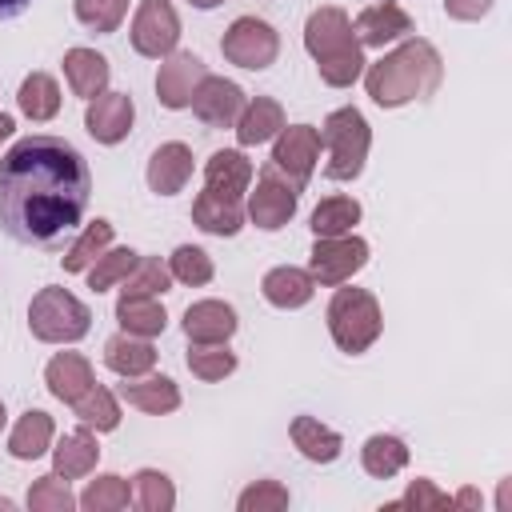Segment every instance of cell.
I'll return each mask as SVG.
<instances>
[{"label":"cell","instance_id":"1","mask_svg":"<svg viewBox=\"0 0 512 512\" xmlns=\"http://www.w3.org/2000/svg\"><path fill=\"white\" fill-rule=\"evenodd\" d=\"M88 160L60 136H24L0 156V232L28 248H60L88 212Z\"/></svg>","mask_w":512,"mask_h":512},{"label":"cell","instance_id":"2","mask_svg":"<svg viewBox=\"0 0 512 512\" xmlns=\"http://www.w3.org/2000/svg\"><path fill=\"white\" fill-rule=\"evenodd\" d=\"M444 80V60L428 40H404L396 52L380 56L364 72V88L380 108H400L412 100H428Z\"/></svg>","mask_w":512,"mask_h":512},{"label":"cell","instance_id":"3","mask_svg":"<svg viewBox=\"0 0 512 512\" xmlns=\"http://www.w3.org/2000/svg\"><path fill=\"white\" fill-rule=\"evenodd\" d=\"M304 48L312 52L320 80L332 84V88H348L364 72V48H360V40L352 32L348 12L336 8V4H324V8H316L308 16V24H304Z\"/></svg>","mask_w":512,"mask_h":512},{"label":"cell","instance_id":"4","mask_svg":"<svg viewBox=\"0 0 512 512\" xmlns=\"http://www.w3.org/2000/svg\"><path fill=\"white\" fill-rule=\"evenodd\" d=\"M380 328H384V316H380V304L372 292L336 288V296L328 304V332L340 352H348V356L368 352L380 340Z\"/></svg>","mask_w":512,"mask_h":512},{"label":"cell","instance_id":"5","mask_svg":"<svg viewBox=\"0 0 512 512\" xmlns=\"http://www.w3.org/2000/svg\"><path fill=\"white\" fill-rule=\"evenodd\" d=\"M320 144L328 148L324 176L328 180H356L364 172V160H368L372 128H368L360 108H336L320 128Z\"/></svg>","mask_w":512,"mask_h":512},{"label":"cell","instance_id":"6","mask_svg":"<svg viewBox=\"0 0 512 512\" xmlns=\"http://www.w3.org/2000/svg\"><path fill=\"white\" fill-rule=\"evenodd\" d=\"M28 328L44 344H76L92 328V312L64 288H40L28 304Z\"/></svg>","mask_w":512,"mask_h":512},{"label":"cell","instance_id":"7","mask_svg":"<svg viewBox=\"0 0 512 512\" xmlns=\"http://www.w3.org/2000/svg\"><path fill=\"white\" fill-rule=\"evenodd\" d=\"M220 52H224L228 64L248 68V72H260V68H268V64L276 60L280 36H276V28H272L268 20H260V16H236V20L228 24L224 40H220Z\"/></svg>","mask_w":512,"mask_h":512},{"label":"cell","instance_id":"8","mask_svg":"<svg viewBox=\"0 0 512 512\" xmlns=\"http://www.w3.org/2000/svg\"><path fill=\"white\" fill-rule=\"evenodd\" d=\"M368 264V240L344 232V236H316L312 256H308V276L324 288H336L352 280Z\"/></svg>","mask_w":512,"mask_h":512},{"label":"cell","instance_id":"9","mask_svg":"<svg viewBox=\"0 0 512 512\" xmlns=\"http://www.w3.org/2000/svg\"><path fill=\"white\" fill-rule=\"evenodd\" d=\"M296 200H300V188H292V180L268 160V164L260 168L256 192L248 196V216H252L256 228L276 232V228H284V224L296 216Z\"/></svg>","mask_w":512,"mask_h":512},{"label":"cell","instance_id":"10","mask_svg":"<svg viewBox=\"0 0 512 512\" xmlns=\"http://www.w3.org/2000/svg\"><path fill=\"white\" fill-rule=\"evenodd\" d=\"M128 36H132V48L140 56H152V60L172 56V48L180 40V16L168 0H140Z\"/></svg>","mask_w":512,"mask_h":512},{"label":"cell","instance_id":"11","mask_svg":"<svg viewBox=\"0 0 512 512\" xmlns=\"http://www.w3.org/2000/svg\"><path fill=\"white\" fill-rule=\"evenodd\" d=\"M320 160V132L312 124H292L276 132V148H272V164L292 180V188L304 192V184L312 180V168Z\"/></svg>","mask_w":512,"mask_h":512},{"label":"cell","instance_id":"12","mask_svg":"<svg viewBox=\"0 0 512 512\" xmlns=\"http://www.w3.org/2000/svg\"><path fill=\"white\" fill-rule=\"evenodd\" d=\"M244 92H240V84H232V80H224V76H204L200 84H196V92H192V112L208 124V128H232L236 124V116L244 112Z\"/></svg>","mask_w":512,"mask_h":512},{"label":"cell","instance_id":"13","mask_svg":"<svg viewBox=\"0 0 512 512\" xmlns=\"http://www.w3.org/2000/svg\"><path fill=\"white\" fill-rule=\"evenodd\" d=\"M208 76V68H204V60L200 56H192V52H172L164 64H160V72H156V100L164 104V108H188L192 104V92H196V84Z\"/></svg>","mask_w":512,"mask_h":512},{"label":"cell","instance_id":"14","mask_svg":"<svg viewBox=\"0 0 512 512\" xmlns=\"http://www.w3.org/2000/svg\"><path fill=\"white\" fill-rule=\"evenodd\" d=\"M132 120H136V108L128 92H100L96 100H88V112H84L88 136L100 144H120L132 132Z\"/></svg>","mask_w":512,"mask_h":512},{"label":"cell","instance_id":"15","mask_svg":"<svg viewBox=\"0 0 512 512\" xmlns=\"http://www.w3.org/2000/svg\"><path fill=\"white\" fill-rule=\"evenodd\" d=\"M352 32H356L360 48H384V44H392V40H400V36L412 32V16L400 4L380 0V4H372V8H364L356 16Z\"/></svg>","mask_w":512,"mask_h":512},{"label":"cell","instance_id":"16","mask_svg":"<svg viewBox=\"0 0 512 512\" xmlns=\"http://www.w3.org/2000/svg\"><path fill=\"white\" fill-rule=\"evenodd\" d=\"M192 180V148L180 140H168L148 160V188L156 196H176Z\"/></svg>","mask_w":512,"mask_h":512},{"label":"cell","instance_id":"17","mask_svg":"<svg viewBox=\"0 0 512 512\" xmlns=\"http://www.w3.org/2000/svg\"><path fill=\"white\" fill-rule=\"evenodd\" d=\"M236 332V312L224 300H196L184 312V336L192 344H228Z\"/></svg>","mask_w":512,"mask_h":512},{"label":"cell","instance_id":"18","mask_svg":"<svg viewBox=\"0 0 512 512\" xmlns=\"http://www.w3.org/2000/svg\"><path fill=\"white\" fill-rule=\"evenodd\" d=\"M248 184H252V160L240 148H224V152L208 156V164H204V188L208 192L240 200L248 192Z\"/></svg>","mask_w":512,"mask_h":512},{"label":"cell","instance_id":"19","mask_svg":"<svg viewBox=\"0 0 512 512\" xmlns=\"http://www.w3.org/2000/svg\"><path fill=\"white\" fill-rule=\"evenodd\" d=\"M44 384H48V392H52L56 400L76 404V400L96 384V376H92V364H88L80 352H56V356L48 360V368H44Z\"/></svg>","mask_w":512,"mask_h":512},{"label":"cell","instance_id":"20","mask_svg":"<svg viewBox=\"0 0 512 512\" xmlns=\"http://www.w3.org/2000/svg\"><path fill=\"white\" fill-rule=\"evenodd\" d=\"M120 396L148 412V416H164V412H176L180 408V388L168 380V376H128V384H120Z\"/></svg>","mask_w":512,"mask_h":512},{"label":"cell","instance_id":"21","mask_svg":"<svg viewBox=\"0 0 512 512\" xmlns=\"http://www.w3.org/2000/svg\"><path fill=\"white\" fill-rule=\"evenodd\" d=\"M192 224L212 236H236L244 228V208H240V200H228V196H216L204 188L192 200Z\"/></svg>","mask_w":512,"mask_h":512},{"label":"cell","instance_id":"22","mask_svg":"<svg viewBox=\"0 0 512 512\" xmlns=\"http://www.w3.org/2000/svg\"><path fill=\"white\" fill-rule=\"evenodd\" d=\"M64 76L76 96L96 100L108 88V60L96 48H68L64 52Z\"/></svg>","mask_w":512,"mask_h":512},{"label":"cell","instance_id":"23","mask_svg":"<svg viewBox=\"0 0 512 512\" xmlns=\"http://www.w3.org/2000/svg\"><path fill=\"white\" fill-rule=\"evenodd\" d=\"M232 128H236V140H240L244 148L264 144V140H272V136L284 128V108H280L272 96H256V100L244 104V112L236 116Z\"/></svg>","mask_w":512,"mask_h":512},{"label":"cell","instance_id":"24","mask_svg":"<svg viewBox=\"0 0 512 512\" xmlns=\"http://www.w3.org/2000/svg\"><path fill=\"white\" fill-rule=\"evenodd\" d=\"M260 292H264V300H268L272 308H304V304L312 300V292H316V280H312L304 268L280 264V268H272V272L264 276Z\"/></svg>","mask_w":512,"mask_h":512},{"label":"cell","instance_id":"25","mask_svg":"<svg viewBox=\"0 0 512 512\" xmlns=\"http://www.w3.org/2000/svg\"><path fill=\"white\" fill-rule=\"evenodd\" d=\"M96 460H100V444H96L92 428H76V432H68V436L52 448L56 476H64V480H80V476H88V472L96 468Z\"/></svg>","mask_w":512,"mask_h":512},{"label":"cell","instance_id":"26","mask_svg":"<svg viewBox=\"0 0 512 512\" xmlns=\"http://www.w3.org/2000/svg\"><path fill=\"white\" fill-rule=\"evenodd\" d=\"M104 364L116 372V376H144L156 368V348L144 340V336H132V332H120L104 344Z\"/></svg>","mask_w":512,"mask_h":512},{"label":"cell","instance_id":"27","mask_svg":"<svg viewBox=\"0 0 512 512\" xmlns=\"http://www.w3.org/2000/svg\"><path fill=\"white\" fill-rule=\"evenodd\" d=\"M292 444H296L300 456L312 460V464H332V460L340 456V448H344L340 432H332V428L320 424L316 416H296V420H292Z\"/></svg>","mask_w":512,"mask_h":512},{"label":"cell","instance_id":"28","mask_svg":"<svg viewBox=\"0 0 512 512\" xmlns=\"http://www.w3.org/2000/svg\"><path fill=\"white\" fill-rule=\"evenodd\" d=\"M116 320H120L124 332L144 336V340H148V336H160L164 324H168L164 304H160L156 296H120V300H116Z\"/></svg>","mask_w":512,"mask_h":512},{"label":"cell","instance_id":"29","mask_svg":"<svg viewBox=\"0 0 512 512\" xmlns=\"http://www.w3.org/2000/svg\"><path fill=\"white\" fill-rule=\"evenodd\" d=\"M48 444H52V416L40 412V408H28V412L16 420L12 436H8V452H12L16 460H36V456L48 452Z\"/></svg>","mask_w":512,"mask_h":512},{"label":"cell","instance_id":"30","mask_svg":"<svg viewBox=\"0 0 512 512\" xmlns=\"http://www.w3.org/2000/svg\"><path fill=\"white\" fill-rule=\"evenodd\" d=\"M360 464H364L368 476H376V480H392V476L408 464V444H404L400 436H384V432H376V436L364 440V448H360Z\"/></svg>","mask_w":512,"mask_h":512},{"label":"cell","instance_id":"31","mask_svg":"<svg viewBox=\"0 0 512 512\" xmlns=\"http://www.w3.org/2000/svg\"><path fill=\"white\" fill-rule=\"evenodd\" d=\"M16 104L28 120H52L60 112V88L48 72H32V76H24V84L16 92Z\"/></svg>","mask_w":512,"mask_h":512},{"label":"cell","instance_id":"32","mask_svg":"<svg viewBox=\"0 0 512 512\" xmlns=\"http://www.w3.org/2000/svg\"><path fill=\"white\" fill-rule=\"evenodd\" d=\"M72 412H76V420H80L84 428H96V432H112V428L120 424V404H116V396H112L108 388H100V384H92V388L72 404Z\"/></svg>","mask_w":512,"mask_h":512},{"label":"cell","instance_id":"33","mask_svg":"<svg viewBox=\"0 0 512 512\" xmlns=\"http://www.w3.org/2000/svg\"><path fill=\"white\" fill-rule=\"evenodd\" d=\"M360 220V204L352 196H328L312 208V232L316 236H344Z\"/></svg>","mask_w":512,"mask_h":512},{"label":"cell","instance_id":"34","mask_svg":"<svg viewBox=\"0 0 512 512\" xmlns=\"http://www.w3.org/2000/svg\"><path fill=\"white\" fill-rule=\"evenodd\" d=\"M76 504L88 508V512H120V508L132 504V488H128L124 476L104 472V476H96V480L84 488V496H80Z\"/></svg>","mask_w":512,"mask_h":512},{"label":"cell","instance_id":"35","mask_svg":"<svg viewBox=\"0 0 512 512\" xmlns=\"http://www.w3.org/2000/svg\"><path fill=\"white\" fill-rule=\"evenodd\" d=\"M108 244H112V224H108V220H92V224L80 232V240L60 256L64 272H88V268H92V260H96Z\"/></svg>","mask_w":512,"mask_h":512},{"label":"cell","instance_id":"36","mask_svg":"<svg viewBox=\"0 0 512 512\" xmlns=\"http://www.w3.org/2000/svg\"><path fill=\"white\" fill-rule=\"evenodd\" d=\"M188 372L200 376V380H224L236 372V352H228V344H192L188 356H184Z\"/></svg>","mask_w":512,"mask_h":512},{"label":"cell","instance_id":"37","mask_svg":"<svg viewBox=\"0 0 512 512\" xmlns=\"http://www.w3.org/2000/svg\"><path fill=\"white\" fill-rule=\"evenodd\" d=\"M136 260H140V252H132V248L100 252V256L92 260V268H88V288H92V292H108L112 284H124V276L136 268Z\"/></svg>","mask_w":512,"mask_h":512},{"label":"cell","instance_id":"38","mask_svg":"<svg viewBox=\"0 0 512 512\" xmlns=\"http://www.w3.org/2000/svg\"><path fill=\"white\" fill-rule=\"evenodd\" d=\"M168 284H172L168 264H160L156 256H140L136 268L124 276L120 296H160V292H168Z\"/></svg>","mask_w":512,"mask_h":512},{"label":"cell","instance_id":"39","mask_svg":"<svg viewBox=\"0 0 512 512\" xmlns=\"http://www.w3.org/2000/svg\"><path fill=\"white\" fill-rule=\"evenodd\" d=\"M132 480H136V504H140L144 512H172V504H176V488H172V480H168L164 472H156V468H140Z\"/></svg>","mask_w":512,"mask_h":512},{"label":"cell","instance_id":"40","mask_svg":"<svg viewBox=\"0 0 512 512\" xmlns=\"http://www.w3.org/2000/svg\"><path fill=\"white\" fill-rule=\"evenodd\" d=\"M168 272H172L180 284L200 288V284L212 280V256H208L204 248H196V244H180V248L172 252V260H168Z\"/></svg>","mask_w":512,"mask_h":512},{"label":"cell","instance_id":"41","mask_svg":"<svg viewBox=\"0 0 512 512\" xmlns=\"http://www.w3.org/2000/svg\"><path fill=\"white\" fill-rule=\"evenodd\" d=\"M28 508H32V512H72V508H76V496L68 492V480L52 472V476L32 480V488H28Z\"/></svg>","mask_w":512,"mask_h":512},{"label":"cell","instance_id":"42","mask_svg":"<svg viewBox=\"0 0 512 512\" xmlns=\"http://www.w3.org/2000/svg\"><path fill=\"white\" fill-rule=\"evenodd\" d=\"M76 20L92 32H116L128 16V0H76Z\"/></svg>","mask_w":512,"mask_h":512},{"label":"cell","instance_id":"43","mask_svg":"<svg viewBox=\"0 0 512 512\" xmlns=\"http://www.w3.org/2000/svg\"><path fill=\"white\" fill-rule=\"evenodd\" d=\"M236 508L240 512H280V508H288V488L280 480H256L240 492Z\"/></svg>","mask_w":512,"mask_h":512},{"label":"cell","instance_id":"44","mask_svg":"<svg viewBox=\"0 0 512 512\" xmlns=\"http://www.w3.org/2000/svg\"><path fill=\"white\" fill-rule=\"evenodd\" d=\"M396 508H416V512H440V508H452V496L448 492H440L432 480H412L408 484V492H404V500H396Z\"/></svg>","mask_w":512,"mask_h":512},{"label":"cell","instance_id":"45","mask_svg":"<svg viewBox=\"0 0 512 512\" xmlns=\"http://www.w3.org/2000/svg\"><path fill=\"white\" fill-rule=\"evenodd\" d=\"M488 8H492V0H444L448 20H480V16H488Z\"/></svg>","mask_w":512,"mask_h":512},{"label":"cell","instance_id":"46","mask_svg":"<svg viewBox=\"0 0 512 512\" xmlns=\"http://www.w3.org/2000/svg\"><path fill=\"white\" fill-rule=\"evenodd\" d=\"M32 0H0V20H16Z\"/></svg>","mask_w":512,"mask_h":512},{"label":"cell","instance_id":"47","mask_svg":"<svg viewBox=\"0 0 512 512\" xmlns=\"http://www.w3.org/2000/svg\"><path fill=\"white\" fill-rule=\"evenodd\" d=\"M452 504H460V508H480V492H476V488H464Z\"/></svg>","mask_w":512,"mask_h":512},{"label":"cell","instance_id":"48","mask_svg":"<svg viewBox=\"0 0 512 512\" xmlns=\"http://www.w3.org/2000/svg\"><path fill=\"white\" fill-rule=\"evenodd\" d=\"M12 128H16V124H12V116H8V112H0V140H8V136H12Z\"/></svg>","mask_w":512,"mask_h":512},{"label":"cell","instance_id":"49","mask_svg":"<svg viewBox=\"0 0 512 512\" xmlns=\"http://www.w3.org/2000/svg\"><path fill=\"white\" fill-rule=\"evenodd\" d=\"M188 4H196V8H216V4H224V0H188Z\"/></svg>","mask_w":512,"mask_h":512},{"label":"cell","instance_id":"50","mask_svg":"<svg viewBox=\"0 0 512 512\" xmlns=\"http://www.w3.org/2000/svg\"><path fill=\"white\" fill-rule=\"evenodd\" d=\"M0 424H4V404H0Z\"/></svg>","mask_w":512,"mask_h":512}]
</instances>
